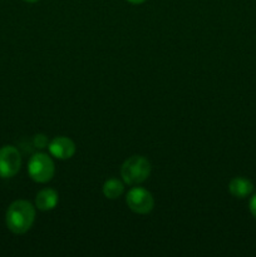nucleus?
Listing matches in <instances>:
<instances>
[{"label": "nucleus", "mask_w": 256, "mask_h": 257, "mask_svg": "<svg viewBox=\"0 0 256 257\" xmlns=\"http://www.w3.org/2000/svg\"><path fill=\"white\" fill-rule=\"evenodd\" d=\"M35 221V207L25 200H17L8 207L5 223L15 235H24Z\"/></svg>", "instance_id": "f257e3e1"}, {"label": "nucleus", "mask_w": 256, "mask_h": 257, "mask_svg": "<svg viewBox=\"0 0 256 257\" xmlns=\"http://www.w3.org/2000/svg\"><path fill=\"white\" fill-rule=\"evenodd\" d=\"M151 175V163L142 156H132L120 167L123 182L130 186H137L145 182Z\"/></svg>", "instance_id": "f03ea898"}, {"label": "nucleus", "mask_w": 256, "mask_h": 257, "mask_svg": "<svg viewBox=\"0 0 256 257\" xmlns=\"http://www.w3.org/2000/svg\"><path fill=\"white\" fill-rule=\"evenodd\" d=\"M28 173L30 178L38 183H47L54 177L55 165L47 153H35L28 163Z\"/></svg>", "instance_id": "7ed1b4c3"}, {"label": "nucleus", "mask_w": 256, "mask_h": 257, "mask_svg": "<svg viewBox=\"0 0 256 257\" xmlns=\"http://www.w3.org/2000/svg\"><path fill=\"white\" fill-rule=\"evenodd\" d=\"M125 202L130 210L138 215H147L155 207L152 193L142 187L131 188L125 196Z\"/></svg>", "instance_id": "20e7f679"}, {"label": "nucleus", "mask_w": 256, "mask_h": 257, "mask_svg": "<svg viewBox=\"0 0 256 257\" xmlns=\"http://www.w3.org/2000/svg\"><path fill=\"white\" fill-rule=\"evenodd\" d=\"M22 167V155L14 146L0 148V177L12 178Z\"/></svg>", "instance_id": "39448f33"}, {"label": "nucleus", "mask_w": 256, "mask_h": 257, "mask_svg": "<svg viewBox=\"0 0 256 257\" xmlns=\"http://www.w3.org/2000/svg\"><path fill=\"white\" fill-rule=\"evenodd\" d=\"M49 153L57 160H69L75 153V143L68 137H55L48 145Z\"/></svg>", "instance_id": "423d86ee"}, {"label": "nucleus", "mask_w": 256, "mask_h": 257, "mask_svg": "<svg viewBox=\"0 0 256 257\" xmlns=\"http://www.w3.org/2000/svg\"><path fill=\"white\" fill-rule=\"evenodd\" d=\"M59 202V196L53 188H43L37 193L35 197V208L39 211H52L57 207Z\"/></svg>", "instance_id": "0eeeda50"}, {"label": "nucleus", "mask_w": 256, "mask_h": 257, "mask_svg": "<svg viewBox=\"0 0 256 257\" xmlns=\"http://www.w3.org/2000/svg\"><path fill=\"white\" fill-rule=\"evenodd\" d=\"M228 191L236 198H245L250 196L253 191V185L251 181L245 177H235L228 183Z\"/></svg>", "instance_id": "6e6552de"}, {"label": "nucleus", "mask_w": 256, "mask_h": 257, "mask_svg": "<svg viewBox=\"0 0 256 257\" xmlns=\"http://www.w3.org/2000/svg\"><path fill=\"white\" fill-rule=\"evenodd\" d=\"M124 192V183L118 178H109L103 185V195L108 200H117Z\"/></svg>", "instance_id": "1a4fd4ad"}, {"label": "nucleus", "mask_w": 256, "mask_h": 257, "mask_svg": "<svg viewBox=\"0 0 256 257\" xmlns=\"http://www.w3.org/2000/svg\"><path fill=\"white\" fill-rule=\"evenodd\" d=\"M48 145L49 143H48L47 137L44 135H37L34 137V146L37 148H45Z\"/></svg>", "instance_id": "9d476101"}, {"label": "nucleus", "mask_w": 256, "mask_h": 257, "mask_svg": "<svg viewBox=\"0 0 256 257\" xmlns=\"http://www.w3.org/2000/svg\"><path fill=\"white\" fill-rule=\"evenodd\" d=\"M248 208H250L251 215L256 218V195H253L252 197H251L250 203H248Z\"/></svg>", "instance_id": "9b49d317"}, {"label": "nucleus", "mask_w": 256, "mask_h": 257, "mask_svg": "<svg viewBox=\"0 0 256 257\" xmlns=\"http://www.w3.org/2000/svg\"><path fill=\"white\" fill-rule=\"evenodd\" d=\"M127 2L131 3V4L138 5V4H142V3H145L146 0H127Z\"/></svg>", "instance_id": "f8f14e48"}, {"label": "nucleus", "mask_w": 256, "mask_h": 257, "mask_svg": "<svg viewBox=\"0 0 256 257\" xmlns=\"http://www.w3.org/2000/svg\"><path fill=\"white\" fill-rule=\"evenodd\" d=\"M24 2H27V3H37V2H39V0H24Z\"/></svg>", "instance_id": "ddd939ff"}]
</instances>
